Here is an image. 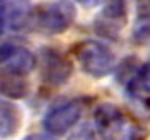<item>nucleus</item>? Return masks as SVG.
<instances>
[{
  "mask_svg": "<svg viewBox=\"0 0 150 140\" xmlns=\"http://www.w3.org/2000/svg\"><path fill=\"white\" fill-rule=\"evenodd\" d=\"M77 17L72 0H50L33 7L32 22L33 28L48 35H59L72 27Z\"/></svg>",
  "mask_w": 150,
  "mask_h": 140,
  "instance_id": "nucleus-1",
  "label": "nucleus"
},
{
  "mask_svg": "<svg viewBox=\"0 0 150 140\" xmlns=\"http://www.w3.org/2000/svg\"><path fill=\"white\" fill-rule=\"evenodd\" d=\"M80 69L92 78H103L115 70V55L105 43L97 40H82L74 47Z\"/></svg>",
  "mask_w": 150,
  "mask_h": 140,
  "instance_id": "nucleus-2",
  "label": "nucleus"
},
{
  "mask_svg": "<svg viewBox=\"0 0 150 140\" xmlns=\"http://www.w3.org/2000/svg\"><path fill=\"white\" fill-rule=\"evenodd\" d=\"M82 112L83 108H82L80 100H75V98L59 100L48 107L42 119V125L50 135L60 137L77 125V122L82 117Z\"/></svg>",
  "mask_w": 150,
  "mask_h": 140,
  "instance_id": "nucleus-3",
  "label": "nucleus"
},
{
  "mask_svg": "<svg viewBox=\"0 0 150 140\" xmlns=\"http://www.w3.org/2000/svg\"><path fill=\"white\" fill-rule=\"evenodd\" d=\"M129 22V0H105L93 20L97 33L115 38Z\"/></svg>",
  "mask_w": 150,
  "mask_h": 140,
  "instance_id": "nucleus-4",
  "label": "nucleus"
},
{
  "mask_svg": "<svg viewBox=\"0 0 150 140\" xmlns=\"http://www.w3.org/2000/svg\"><path fill=\"white\" fill-rule=\"evenodd\" d=\"M38 57H40V77L43 83L52 87H60L67 83V80L72 77L74 65L60 50L45 47L40 50Z\"/></svg>",
  "mask_w": 150,
  "mask_h": 140,
  "instance_id": "nucleus-5",
  "label": "nucleus"
},
{
  "mask_svg": "<svg viewBox=\"0 0 150 140\" xmlns=\"http://www.w3.org/2000/svg\"><path fill=\"white\" fill-rule=\"evenodd\" d=\"M37 67V57L27 49L12 42L0 43V70L7 75L25 77Z\"/></svg>",
  "mask_w": 150,
  "mask_h": 140,
  "instance_id": "nucleus-6",
  "label": "nucleus"
},
{
  "mask_svg": "<svg viewBox=\"0 0 150 140\" xmlns=\"http://www.w3.org/2000/svg\"><path fill=\"white\" fill-rule=\"evenodd\" d=\"M95 129L102 140H120L127 125V119L115 103L103 102L93 110Z\"/></svg>",
  "mask_w": 150,
  "mask_h": 140,
  "instance_id": "nucleus-7",
  "label": "nucleus"
},
{
  "mask_svg": "<svg viewBox=\"0 0 150 140\" xmlns=\"http://www.w3.org/2000/svg\"><path fill=\"white\" fill-rule=\"evenodd\" d=\"M32 13L33 7H30L25 0H0V18L4 27L12 30H25L32 28Z\"/></svg>",
  "mask_w": 150,
  "mask_h": 140,
  "instance_id": "nucleus-8",
  "label": "nucleus"
},
{
  "mask_svg": "<svg viewBox=\"0 0 150 140\" xmlns=\"http://www.w3.org/2000/svg\"><path fill=\"white\" fill-rule=\"evenodd\" d=\"M23 125V110L12 100L0 98V139H12Z\"/></svg>",
  "mask_w": 150,
  "mask_h": 140,
  "instance_id": "nucleus-9",
  "label": "nucleus"
},
{
  "mask_svg": "<svg viewBox=\"0 0 150 140\" xmlns=\"http://www.w3.org/2000/svg\"><path fill=\"white\" fill-rule=\"evenodd\" d=\"M127 90L132 98L150 102V62L140 65L134 77L127 82Z\"/></svg>",
  "mask_w": 150,
  "mask_h": 140,
  "instance_id": "nucleus-10",
  "label": "nucleus"
},
{
  "mask_svg": "<svg viewBox=\"0 0 150 140\" xmlns=\"http://www.w3.org/2000/svg\"><path fill=\"white\" fill-rule=\"evenodd\" d=\"M28 92H30L28 82L23 80V77L2 74V77H0V93L4 97H8L12 100H18V98L27 97Z\"/></svg>",
  "mask_w": 150,
  "mask_h": 140,
  "instance_id": "nucleus-11",
  "label": "nucleus"
},
{
  "mask_svg": "<svg viewBox=\"0 0 150 140\" xmlns=\"http://www.w3.org/2000/svg\"><path fill=\"white\" fill-rule=\"evenodd\" d=\"M67 140H97V134L90 124H82L70 132Z\"/></svg>",
  "mask_w": 150,
  "mask_h": 140,
  "instance_id": "nucleus-12",
  "label": "nucleus"
},
{
  "mask_svg": "<svg viewBox=\"0 0 150 140\" xmlns=\"http://www.w3.org/2000/svg\"><path fill=\"white\" fill-rule=\"evenodd\" d=\"M22 140H55L54 135H45V134H30L27 137H23Z\"/></svg>",
  "mask_w": 150,
  "mask_h": 140,
  "instance_id": "nucleus-13",
  "label": "nucleus"
},
{
  "mask_svg": "<svg viewBox=\"0 0 150 140\" xmlns=\"http://www.w3.org/2000/svg\"><path fill=\"white\" fill-rule=\"evenodd\" d=\"M4 32V22H2V18H0V33Z\"/></svg>",
  "mask_w": 150,
  "mask_h": 140,
  "instance_id": "nucleus-14",
  "label": "nucleus"
},
{
  "mask_svg": "<svg viewBox=\"0 0 150 140\" xmlns=\"http://www.w3.org/2000/svg\"><path fill=\"white\" fill-rule=\"evenodd\" d=\"M79 2H90V0H79Z\"/></svg>",
  "mask_w": 150,
  "mask_h": 140,
  "instance_id": "nucleus-15",
  "label": "nucleus"
}]
</instances>
